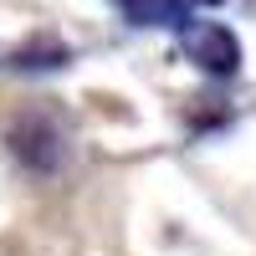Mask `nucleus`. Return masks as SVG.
I'll return each mask as SVG.
<instances>
[{
  "instance_id": "1",
  "label": "nucleus",
  "mask_w": 256,
  "mask_h": 256,
  "mask_svg": "<svg viewBox=\"0 0 256 256\" xmlns=\"http://www.w3.org/2000/svg\"><path fill=\"white\" fill-rule=\"evenodd\" d=\"M180 46H184V56L195 62L200 72H210V77H236L241 72V41H236V31H226L220 20H190V26L180 31Z\"/></svg>"
},
{
  "instance_id": "2",
  "label": "nucleus",
  "mask_w": 256,
  "mask_h": 256,
  "mask_svg": "<svg viewBox=\"0 0 256 256\" xmlns=\"http://www.w3.org/2000/svg\"><path fill=\"white\" fill-rule=\"evenodd\" d=\"M10 148L16 159H26L31 169H56L62 154H67V144H62V128L46 118V113H26L16 128H10Z\"/></svg>"
},
{
  "instance_id": "3",
  "label": "nucleus",
  "mask_w": 256,
  "mask_h": 256,
  "mask_svg": "<svg viewBox=\"0 0 256 256\" xmlns=\"http://www.w3.org/2000/svg\"><path fill=\"white\" fill-rule=\"evenodd\" d=\"M67 46L62 41H41V46H26V52H16V67H26V72H46V67H67Z\"/></svg>"
}]
</instances>
